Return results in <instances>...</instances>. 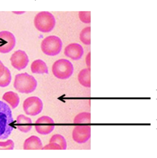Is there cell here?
Returning <instances> with one entry per match:
<instances>
[{"label":"cell","mask_w":157,"mask_h":158,"mask_svg":"<svg viewBox=\"0 0 157 158\" xmlns=\"http://www.w3.org/2000/svg\"><path fill=\"white\" fill-rule=\"evenodd\" d=\"M11 109L7 104L0 101V139L8 138L14 127Z\"/></svg>","instance_id":"obj_1"},{"label":"cell","mask_w":157,"mask_h":158,"mask_svg":"<svg viewBox=\"0 0 157 158\" xmlns=\"http://www.w3.org/2000/svg\"><path fill=\"white\" fill-rule=\"evenodd\" d=\"M37 81L33 76L23 73L15 76L14 87L16 91L22 94H30L35 91Z\"/></svg>","instance_id":"obj_2"},{"label":"cell","mask_w":157,"mask_h":158,"mask_svg":"<svg viewBox=\"0 0 157 158\" xmlns=\"http://www.w3.org/2000/svg\"><path fill=\"white\" fill-rule=\"evenodd\" d=\"M56 20L54 15L48 11H42L36 15L34 19L35 27L40 32L49 33L54 29Z\"/></svg>","instance_id":"obj_3"},{"label":"cell","mask_w":157,"mask_h":158,"mask_svg":"<svg viewBox=\"0 0 157 158\" xmlns=\"http://www.w3.org/2000/svg\"><path fill=\"white\" fill-rule=\"evenodd\" d=\"M52 72L57 79L66 80L74 73V65L68 59H58L53 65Z\"/></svg>","instance_id":"obj_4"},{"label":"cell","mask_w":157,"mask_h":158,"mask_svg":"<svg viewBox=\"0 0 157 158\" xmlns=\"http://www.w3.org/2000/svg\"><path fill=\"white\" fill-rule=\"evenodd\" d=\"M62 48V40L56 35H49L41 42V48L44 54L54 56L59 54Z\"/></svg>","instance_id":"obj_5"},{"label":"cell","mask_w":157,"mask_h":158,"mask_svg":"<svg viewBox=\"0 0 157 158\" xmlns=\"http://www.w3.org/2000/svg\"><path fill=\"white\" fill-rule=\"evenodd\" d=\"M23 108L26 114L35 116L42 112L43 103L42 100L37 97H30L25 99Z\"/></svg>","instance_id":"obj_6"},{"label":"cell","mask_w":157,"mask_h":158,"mask_svg":"<svg viewBox=\"0 0 157 158\" xmlns=\"http://www.w3.org/2000/svg\"><path fill=\"white\" fill-rule=\"evenodd\" d=\"M16 45L15 35L8 31H0V53L6 54L14 48Z\"/></svg>","instance_id":"obj_7"},{"label":"cell","mask_w":157,"mask_h":158,"mask_svg":"<svg viewBox=\"0 0 157 158\" xmlns=\"http://www.w3.org/2000/svg\"><path fill=\"white\" fill-rule=\"evenodd\" d=\"M54 120L47 116H43L36 121V131L41 135H48L53 131L55 128Z\"/></svg>","instance_id":"obj_8"},{"label":"cell","mask_w":157,"mask_h":158,"mask_svg":"<svg viewBox=\"0 0 157 158\" xmlns=\"http://www.w3.org/2000/svg\"><path fill=\"white\" fill-rule=\"evenodd\" d=\"M12 66L18 70H21L27 67L29 62V59L24 51L18 50L12 55L11 58Z\"/></svg>","instance_id":"obj_9"},{"label":"cell","mask_w":157,"mask_h":158,"mask_svg":"<svg viewBox=\"0 0 157 158\" xmlns=\"http://www.w3.org/2000/svg\"><path fill=\"white\" fill-rule=\"evenodd\" d=\"M91 137V127L88 126H76L72 131L74 141L78 143H86Z\"/></svg>","instance_id":"obj_10"},{"label":"cell","mask_w":157,"mask_h":158,"mask_svg":"<svg viewBox=\"0 0 157 158\" xmlns=\"http://www.w3.org/2000/svg\"><path fill=\"white\" fill-rule=\"evenodd\" d=\"M64 54L72 60H78L81 59L83 55V48L78 43H71L65 47Z\"/></svg>","instance_id":"obj_11"},{"label":"cell","mask_w":157,"mask_h":158,"mask_svg":"<svg viewBox=\"0 0 157 158\" xmlns=\"http://www.w3.org/2000/svg\"><path fill=\"white\" fill-rule=\"evenodd\" d=\"M16 124L18 130L22 133L29 132L32 128V119L23 114H19L16 118Z\"/></svg>","instance_id":"obj_12"},{"label":"cell","mask_w":157,"mask_h":158,"mask_svg":"<svg viewBox=\"0 0 157 158\" xmlns=\"http://www.w3.org/2000/svg\"><path fill=\"white\" fill-rule=\"evenodd\" d=\"M43 148V147L41 140L39 137L36 135H32L27 138L23 144V149L25 150L42 149Z\"/></svg>","instance_id":"obj_13"},{"label":"cell","mask_w":157,"mask_h":158,"mask_svg":"<svg viewBox=\"0 0 157 158\" xmlns=\"http://www.w3.org/2000/svg\"><path fill=\"white\" fill-rule=\"evenodd\" d=\"M31 71L35 74H49V69L41 59H37L32 62L30 66Z\"/></svg>","instance_id":"obj_14"},{"label":"cell","mask_w":157,"mask_h":158,"mask_svg":"<svg viewBox=\"0 0 157 158\" xmlns=\"http://www.w3.org/2000/svg\"><path fill=\"white\" fill-rule=\"evenodd\" d=\"M79 83L87 88L91 87V69H82L78 76Z\"/></svg>","instance_id":"obj_15"},{"label":"cell","mask_w":157,"mask_h":158,"mask_svg":"<svg viewBox=\"0 0 157 158\" xmlns=\"http://www.w3.org/2000/svg\"><path fill=\"white\" fill-rule=\"evenodd\" d=\"M2 99L10 104L12 109L18 107L20 102L19 97L13 91H8L2 96Z\"/></svg>","instance_id":"obj_16"},{"label":"cell","mask_w":157,"mask_h":158,"mask_svg":"<svg viewBox=\"0 0 157 158\" xmlns=\"http://www.w3.org/2000/svg\"><path fill=\"white\" fill-rule=\"evenodd\" d=\"M74 124H90L91 123V114L90 112H82L77 114L74 118Z\"/></svg>","instance_id":"obj_17"},{"label":"cell","mask_w":157,"mask_h":158,"mask_svg":"<svg viewBox=\"0 0 157 158\" xmlns=\"http://www.w3.org/2000/svg\"><path fill=\"white\" fill-rule=\"evenodd\" d=\"M80 40L84 44H91V27H86L80 33Z\"/></svg>","instance_id":"obj_18"},{"label":"cell","mask_w":157,"mask_h":158,"mask_svg":"<svg viewBox=\"0 0 157 158\" xmlns=\"http://www.w3.org/2000/svg\"><path fill=\"white\" fill-rule=\"evenodd\" d=\"M49 143H54L58 144L63 150H65L67 148V143L66 139L64 138V136L59 134H54L53 136H52L49 139Z\"/></svg>","instance_id":"obj_19"},{"label":"cell","mask_w":157,"mask_h":158,"mask_svg":"<svg viewBox=\"0 0 157 158\" xmlns=\"http://www.w3.org/2000/svg\"><path fill=\"white\" fill-rule=\"evenodd\" d=\"M12 80V76L10 70L5 67V72L3 75L0 77V87H5L10 85Z\"/></svg>","instance_id":"obj_20"},{"label":"cell","mask_w":157,"mask_h":158,"mask_svg":"<svg viewBox=\"0 0 157 158\" xmlns=\"http://www.w3.org/2000/svg\"><path fill=\"white\" fill-rule=\"evenodd\" d=\"M80 20L84 23L88 24L91 22V12L90 11H80L78 12Z\"/></svg>","instance_id":"obj_21"},{"label":"cell","mask_w":157,"mask_h":158,"mask_svg":"<svg viewBox=\"0 0 157 158\" xmlns=\"http://www.w3.org/2000/svg\"><path fill=\"white\" fill-rule=\"evenodd\" d=\"M15 147V143L11 139H8L5 142H0V149L12 150Z\"/></svg>","instance_id":"obj_22"},{"label":"cell","mask_w":157,"mask_h":158,"mask_svg":"<svg viewBox=\"0 0 157 158\" xmlns=\"http://www.w3.org/2000/svg\"><path fill=\"white\" fill-rule=\"evenodd\" d=\"M42 149H57L60 150L62 149L61 147L58 144L54 143H49V144L45 145Z\"/></svg>","instance_id":"obj_23"},{"label":"cell","mask_w":157,"mask_h":158,"mask_svg":"<svg viewBox=\"0 0 157 158\" xmlns=\"http://www.w3.org/2000/svg\"><path fill=\"white\" fill-rule=\"evenodd\" d=\"M86 64L87 68L90 69L91 67V52H89L86 57Z\"/></svg>","instance_id":"obj_24"},{"label":"cell","mask_w":157,"mask_h":158,"mask_svg":"<svg viewBox=\"0 0 157 158\" xmlns=\"http://www.w3.org/2000/svg\"><path fill=\"white\" fill-rule=\"evenodd\" d=\"M5 66L3 63L0 60V77L3 75L5 72Z\"/></svg>","instance_id":"obj_25"}]
</instances>
